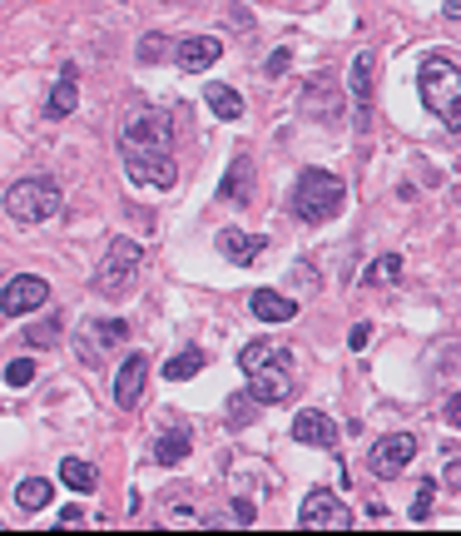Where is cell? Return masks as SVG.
Here are the masks:
<instances>
[{
    "label": "cell",
    "mask_w": 461,
    "mask_h": 536,
    "mask_svg": "<svg viewBox=\"0 0 461 536\" xmlns=\"http://www.w3.org/2000/svg\"><path fill=\"white\" fill-rule=\"evenodd\" d=\"M342 209H348V184L333 169H303L293 184V214L303 224H333Z\"/></svg>",
    "instance_id": "cell-1"
},
{
    "label": "cell",
    "mask_w": 461,
    "mask_h": 536,
    "mask_svg": "<svg viewBox=\"0 0 461 536\" xmlns=\"http://www.w3.org/2000/svg\"><path fill=\"white\" fill-rule=\"evenodd\" d=\"M417 89H422L426 110H432L451 135H461V70H457V60L432 55V60L422 65V75H417Z\"/></svg>",
    "instance_id": "cell-2"
},
{
    "label": "cell",
    "mask_w": 461,
    "mask_h": 536,
    "mask_svg": "<svg viewBox=\"0 0 461 536\" xmlns=\"http://www.w3.org/2000/svg\"><path fill=\"white\" fill-rule=\"evenodd\" d=\"M65 209V194L55 179H15L5 189V214H11L15 224H50L55 214Z\"/></svg>",
    "instance_id": "cell-3"
},
{
    "label": "cell",
    "mask_w": 461,
    "mask_h": 536,
    "mask_svg": "<svg viewBox=\"0 0 461 536\" xmlns=\"http://www.w3.org/2000/svg\"><path fill=\"white\" fill-rule=\"evenodd\" d=\"M139 263H144V253H139L134 238H114L110 249H104V259H100L95 288H100L104 299H125L129 288H134V278H139Z\"/></svg>",
    "instance_id": "cell-4"
},
{
    "label": "cell",
    "mask_w": 461,
    "mask_h": 536,
    "mask_svg": "<svg viewBox=\"0 0 461 536\" xmlns=\"http://www.w3.org/2000/svg\"><path fill=\"white\" fill-rule=\"evenodd\" d=\"M298 526H303V532H348V526H352V511L342 507V497H337V492H327V486H312L308 497H303V507H298Z\"/></svg>",
    "instance_id": "cell-5"
},
{
    "label": "cell",
    "mask_w": 461,
    "mask_h": 536,
    "mask_svg": "<svg viewBox=\"0 0 461 536\" xmlns=\"http://www.w3.org/2000/svg\"><path fill=\"white\" fill-rule=\"evenodd\" d=\"M119 159H125V175L144 189H174L179 179V164L169 150H119Z\"/></svg>",
    "instance_id": "cell-6"
},
{
    "label": "cell",
    "mask_w": 461,
    "mask_h": 536,
    "mask_svg": "<svg viewBox=\"0 0 461 536\" xmlns=\"http://www.w3.org/2000/svg\"><path fill=\"white\" fill-rule=\"evenodd\" d=\"M169 144H174V129L159 110L129 114L125 129H119V150H169Z\"/></svg>",
    "instance_id": "cell-7"
},
{
    "label": "cell",
    "mask_w": 461,
    "mask_h": 536,
    "mask_svg": "<svg viewBox=\"0 0 461 536\" xmlns=\"http://www.w3.org/2000/svg\"><path fill=\"white\" fill-rule=\"evenodd\" d=\"M129 338V323L125 318H104V323H80V338H75V353L85 358V368H100L104 353L119 348Z\"/></svg>",
    "instance_id": "cell-8"
},
{
    "label": "cell",
    "mask_w": 461,
    "mask_h": 536,
    "mask_svg": "<svg viewBox=\"0 0 461 536\" xmlns=\"http://www.w3.org/2000/svg\"><path fill=\"white\" fill-rule=\"evenodd\" d=\"M45 303H50V284L35 278V274H15L11 284L0 288V313H5V318L35 313V308H45Z\"/></svg>",
    "instance_id": "cell-9"
},
{
    "label": "cell",
    "mask_w": 461,
    "mask_h": 536,
    "mask_svg": "<svg viewBox=\"0 0 461 536\" xmlns=\"http://www.w3.org/2000/svg\"><path fill=\"white\" fill-rule=\"evenodd\" d=\"M411 457H417V437H411V432L377 437L373 447H367V467H373V477H397Z\"/></svg>",
    "instance_id": "cell-10"
},
{
    "label": "cell",
    "mask_w": 461,
    "mask_h": 536,
    "mask_svg": "<svg viewBox=\"0 0 461 536\" xmlns=\"http://www.w3.org/2000/svg\"><path fill=\"white\" fill-rule=\"evenodd\" d=\"M144 383H150V358L144 353H129L114 373V408L119 412H134L139 398H144Z\"/></svg>",
    "instance_id": "cell-11"
},
{
    "label": "cell",
    "mask_w": 461,
    "mask_h": 536,
    "mask_svg": "<svg viewBox=\"0 0 461 536\" xmlns=\"http://www.w3.org/2000/svg\"><path fill=\"white\" fill-rule=\"evenodd\" d=\"M249 398L258 408H283L293 398V373H288V362H273V368H258L249 373Z\"/></svg>",
    "instance_id": "cell-12"
},
{
    "label": "cell",
    "mask_w": 461,
    "mask_h": 536,
    "mask_svg": "<svg viewBox=\"0 0 461 536\" xmlns=\"http://www.w3.org/2000/svg\"><path fill=\"white\" fill-rule=\"evenodd\" d=\"M373 85H377V55L357 50L348 65V95L357 105V125H367V114H373Z\"/></svg>",
    "instance_id": "cell-13"
},
{
    "label": "cell",
    "mask_w": 461,
    "mask_h": 536,
    "mask_svg": "<svg viewBox=\"0 0 461 536\" xmlns=\"http://www.w3.org/2000/svg\"><path fill=\"white\" fill-rule=\"evenodd\" d=\"M219 55H224V40H213V35H184L174 45V60L184 75H204L209 65H219Z\"/></svg>",
    "instance_id": "cell-14"
},
{
    "label": "cell",
    "mask_w": 461,
    "mask_h": 536,
    "mask_svg": "<svg viewBox=\"0 0 461 536\" xmlns=\"http://www.w3.org/2000/svg\"><path fill=\"white\" fill-rule=\"evenodd\" d=\"M303 114L308 120H342V95L333 89V75H312V85L303 89Z\"/></svg>",
    "instance_id": "cell-15"
},
{
    "label": "cell",
    "mask_w": 461,
    "mask_h": 536,
    "mask_svg": "<svg viewBox=\"0 0 461 536\" xmlns=\"http://www.w3.org/2000/svg\"><path fill=\"white\" fill-rule=\"evenodd\" d=\"M293 437H298L303 447H323V452H333L337 447V423L327 417V412H298L293 417Z\"/></svg>",
    "instance_id": "cell-16"
},
{
    "label": "cell",
    "mask_w": 461,
    "mask_h": 536,
    "mask_svg": "<svg viewBox=\"0 0 461 536\" xmlns=\"http://www.w3.org/2000/svg\"><path fill=\"white\" fill-rule=\"evenodd\" d=\"M75 105H80V70L65 65L50 89V100H45V120H65V114H75Z\"/></svg>",
    "instance_id": "cell-17"
},
{
    "label": "cell",
    "mask_w": 461,
    "mask_h": 536,
    "mask_svg": "<svg viewBox=\"0 0 461 536\" xmlns=\"http://www.w3.org/2000/svg\"><path fill=\"white\" fill-rule=\"evenodd\" d=\"M249 308L263 323H293V318H298V303L288 299V293H278V288H258L249 299Z\"/></svg>",
    "instance_id": "cell-18"
},
{
    "label": "cell",
    "mask_w": 461,
    "mask_h": 536,
    "mask_svg": "<svg viewBox=\"0 0 461 536\" xmlns=\"http://www.w3.org/2000/svg\"><path fill=\"white\" fill-rule=\"evenodd\" d=\"M219 199L224 204H253V159L249 154H238V159L228 164L224 184H219Z\"/></svg>",
    "instance_id": "cell-19"
},
{
    "label": "cell",
    "mask_w": 461,
    "mask_h": 536,
    "mask_svg": "<svg viewBox=\"0 0 461 536\" xmlns=\"http://www.w3.org/2000/svg\"><path fill=\"white\" fill-rule=\"evenodd\" d=\"M263 244H268V238L243 234V229H224V234H219V253H224L228 263H238V268L258 259V253H263Z\"/></svg>",
    "instance_id": "cell-20"
},
{
    "label": "cell",
    "mask_w": 461,
    "mask_h": 536,
    "mask_svg": "<svg viewBox=\"0 0 461 536\" xmlns=\"http://www.w3.org/2000/svg\"><path fill=\"white\" fill-rule=\"evenodd\" d=\"M188 447H194V437H188L184 427H169V432L154 437V462H159V467H179V462L188 457Z\"/></svg>",
    "instance_id": "cell-21"
},
{
    "label": "cell",
    "mask_w": 461,
    "mask_h": 536,
    "mask_svg": "<svg viewBox=\"0 0 461 536\" xmlns=\"http://www.w3.org/2000/svg\"><path fill=\"white\" fill-rule=\"evenodd\" d=\"M204 105H209L219 120H243V95H238V89H228V85H219V80H209V85H204Z\"/></svg>",
    "instance_id": "cell-22"
},
{
    "label": "cell",
    "mask_w": 461,
    "mask_h": 536,
    "mask_svg": "<svg viewBox=\"0 0 461 536\" xmlns=\"http://www.w3.org/2000/svg\"><path fill=\"white\" fill-rule=\"evenodd\" d=\"M273 362H288V353L278 348V343H268V338H253V343H243V358H238V368H243V373H258V368H273Z\"/></svg>",
    "instance_id": "cell-23"
},
{
    "label": "cell",
    "mask_w": 461,
    "mask_h": 536,
    "mask_svg": "<svg viewBox=\"0 0 461 536\" xmlns=\"http://www.w3.org/2000/svg\"><path fill=\"white\" fill-rule=\"evenodd\" d=\"M60 482L75 486V492H95V486H100V472H95V462L65 457V462H60Z\"/></svg>",
    "instance_id": "cell-24"
},
{
    "label": "cell",
    "mask_w": 461,
    "mask_h": 536,
    "mask_svg": "<svg viewBox=\"0 0 461 536\" xmlns=\"http://www.w3.org/2000/svg\"><path fill=\"white\" fill-rule=\"evenodd\" d=\"M50 497H55V486L45 482V477H26V482L15 486V501H20L26 511H45V507H50Z\"/></svg>",
    "instance_id": "cell-25"
},
{
    "label": "cell",
    "mask_w": 461,
    "mask_h": 536,
    "mask_svg": "<svg viewBox=\"0 0 461 536\" xmlns=\"http://www.w3.org/2000/svg\"><path fill=\"white\" fill-rule=\"evenodd\" d=\"M60 328H65V313H50V318L26 328V343L30 348H50V343H60Z\"/></svg>",
    "instance_id": "cell-26"
},
{
    "label": "cell",
    "mask_w": 461,
    "mask_h": 536,
    "mask_svg": "<svg viewBox=\"0 0 461 536\" xmlns=\"http://www.w3.org/2000/svg\"><path fill=\"white\" fill-rule=\"evenodd\" d=\"M199 368H204V353H199V348H184L179 358L164 362V377H169V383H188V377L199 373Z\"/></svg>",
    "instance_id": "cell-27"
},
{
    "label": "cell",
    "mask_w": 461,
    "mask_h": 536,
    "mask_svg": "<svg viewBox=\"0 0 461 536\" xmlns=\"http://www.w3.org/2000/svg\"><path fill=\"white\" fill-rule=\"evenodd\" d=\"M397 278H402V259H397V253H382V259L367 268L362 284H397Z\"/></svg>",
    "instance_id": "cell-28"
},
{
    "label": "cell",
    "mask_w": 461,
    "mask_h": 536,
    "mask_svg": "<svg viewBox=\"0 0 461 536\" xmlns=\"http://www.w3.org/2000/svg\"><path fill=\"white\" fill-rule=\"evenodd\" d=\"M5 383H11V387H30V383H35V358H15L11 368H5Z\"/></svg>",
    "instance_id": "cell-29"
},
{
    "label": "cell",
    "mask_w": 461,
    "mask_h": 536,
    "mask_svg": "<svg viewBox=\"0 0 461 536\" xmlns=\"http://www.w3.org/2000/svg\"><path fill=\"white\" fill-rule=\"evenodd\" d=\"M432 497H436V477H426L417 501H411V522H426V517H432Z\"/></svg>",
    "instance_id": "cell-30"
},
{
    "label": "cell",
    "mask_w": 461,
    "mask_h": 536,
    "mask_svg": "<svg viewBox=\"0 0 461 536\" xmlns=\"http://www.w3.org/2000/svg\"><path fill=\"white\" fill-rule=\"evenodd\" d=\"M164 55H169V35H144V40H139V60H144V65L164 60Z\"/></svg>",
    "instance_id": "cell-31"
},
{
    "label": "cell",
    "mask_w": 461,
    "mask_h": 536,
    "mask_svg": "<svg viewBox=\"0 0 461 536\" xmlns=\"http://www.w3.org/2000/svg\"><path fill=\"white\" fill-rule=\"evenodd\" d=\"M253 412H258V402H253L249 392H238V398L228 402V417H234V423H253Z\"/></svg>",
    "instance_id": "cell-32"
},
{
    "label": "cell",
    "mask_w": 461,
    "mask_h": 536,
    "mask_svg": "<svg viewBox=\"0 0 461 536\" xmlns=\"http://www.w3.org/2000/svg\"><path fill=\"white\" fill-rule=\"evenodd\" d=\"M288 65H293V50H288V45H278L273 55H268V65H263V70H268V75H288Z\"/></svg>",
    "instance_id": "cell-33"
},
{
    "label": "cell",
    "mask_w": 461,
    "mask_h": 536,
    "mask_svg": "<svg viewBox=\"0 0 461 536\" xmlns=\"http://www.w3.org/2000/svg\"><path fill=\"white\" fill-rule=\"evenodd\" d=\"M55 526H60V532H70V526H85V511H80V507H65L60 517H55Z\"/></svg>",
    "instance_id": "cell-34"
},
{
    "label": "cell",
    "mask_w": 461,
    "mask_h": 536,
    "mask_svg": "<svg viewBox=\"0 0 461 536\" xmlns=\"http://www.w3.org/2000/svg\"><path fill=\"white\" fill-rule=\"evenodd\" d=\"M367 338H373V328H367V323H357V328L348 333V348H352V353H357V348H367Z\"/></svg>",
    "instance_id": "cell-35"
},
{
    "label": "cell",
    "mask_w": 461,
    "mask_h": 536,
    "mask_svg": "<svg viewBox=\"0 0 461 536\" xmlns=\"http://www.w3.org/2000/svg\"><path fill=\"white\" fill-rule=\"evenodd\" d=\"M442 412H447V423H451V427H461V392H451Z\"/></svg>",
    "instance_id": "cell-36"
},
{
    "label": "cell",
    "mask_w": 461,
    "mask_h": 536,
    "mask_svg": "<svg viewBox=\"0 0 461 536\" xmlns=\"http://www.w3.org/2000/svg\"><path fill=\"white\" fill-rule=\"evenodd\" d=\"M234 522L238 526H253V501H234Z\"/></svg>",
    "instance_id": "cell-37"
},
{
    "label": "cell",
    "mask_w": 461,
    "mask_h": 536,
    "mask_svg": "<svg viewBox=\"0 0 461 536\" xmlns=\"http://www.w3.org/2000/svg\"><path fill=\"white\" fill-rule=\"evenodd\" d=\"M442 15H447V20H461V0H442Z\"/></svg>",
    "instance_id": "cell-38"
},
{
    "label": "cell",
    "mask_w": 461,
    "mask_h": 536,
    "mask_svg": "<svg viewBox=\"0 0 461 536\" xmlns=\"http://www.w3.org/2000/svg\"><path fill=\"white\" fill-rule=\"evenodd\" d=\"M447 486H457V492H461V462H451V467H447Z\"/></svg>",
    "instance_id": "cell-39"
}]
</instances>
